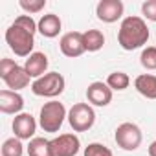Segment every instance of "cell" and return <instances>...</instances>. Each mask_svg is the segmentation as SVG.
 <instances>
[{"label":"cell","mask_w":156,"mask_h":156,"mask_svg":"<svg viewBox=\"0 0 156 156\" xmlns=\"http://www.w3.org/2000/svg\"><path fill=\"white\" fill-rule=\"evenodd\" d=\"M83 42L87 51H99L105 44V35L99 30H88L83 33Z\"/></svg>","instance_id":"17"},{"label":"cell","mask_w":156,"mask_h":156,"mask_svg":"<svg viewBox=\"0 0 156 156\" xmlns=\"http://www.w3.org/2000/svg\"><path fill=\"white\" fill-rule=\"evenodd\" d=\"M59 48L62 51V55L70 57V59H75L83 55L87 50H85V42H83V33L79 31H68L61 37L59 41Z\"/></svg>","instance_id":"9"},{"label":"cell","mask_w":156,"mask_h":156,"mask_svg":"<svg viewBox=\"0 0 156 156\" xmlns=\"http://www.w3.org/2000/svg\"><path fill=\"white\" fill-rule=\"evenodd\" d=\"M141 13L151 22H156V0H147L141 4Z\"/></svg>","instance_id":"24"},{"label":"cell","mask_w":156,"mask_h":156,"mask_svg":"<svg viewBox=\"0 0 156 156\" xmlns=\"http://www.w3.org/2000/svg\"><path fill=\"white\" fill-rule=\"evenodd\" d=\"M123 9H125V6H123L121 0H101L96 8V15L101 22L112 24V22L121 19Z\"/></svg>","instance_id":"10"},{"label":"cell","mask_w":156,"mask_h":156,"mask_svg":"<svg viewBox=\"0 0 156 156\" xmlns=\"http://www.w3.org/2000/svg\"><path fill=\"white\" fill-rule=\"evenodd\" d=\"M24 108V98L13 90H0V110L4 114H20Z\"/></svg>","instance_id":"13"},{"label":"cell","mask_w":156,"mask_h":156,"mask_svg":"<svg viewBox=\"0 0 156 156\" xmlns=\"http://www.w3.org/2000/svg\"><path fill=\"white\" fill-rule=\"evenodd\" d=\"M24 154V145L22 140L19 138H8L2 143V156H22Z\"/></svg>","instance_id":"20"},{"label":"cell","mask_w":156,"mask_h":156,"mask_svg":"<svg viewBox=\"0 0 156 156\" xmlns=\"http://www.w3.org/2000/svg\"><path fill=\"white\" fill-rule=\"evenodd\" d=\"M64 118H68V112L62 103L59 101H48L42 105L39 114V125L44 132H59V129L64 123Z\"/></svg>","instance_id":"4"},{"label":"cell","mask_w":156,"mask_h":156,"mask_svg":"<svg viewBox=\"0 0 156 156\" xmlns=\"http://www.w3.org/2000/svg\"><path fill=\"white\" fill-rule=\"evenodd\" d=\"M37 130V121L31 114L28 112H20L15 116L13 119V132L15 138L19 140H33V134Z\"/></svg>","instance_id":"11"},{"label":"cell","mask_w":156,"mask_h":156,"mask_svg":"<svg viewBox=\"0 0 156 156\" xmlns=\"http://www.w3.org/2000/svg\"><path fill=\"white\" fill-rule=\"evenodd\" d=\"M35 31H39V28L37 22L31 19V15H20L6 30V42L15 55L30 57L35 46V37H33Z\"/></svg>","instance_id":"1"},{"label":"cell","mask_w":156,"mask_h":156,"mask_svg":"<svg viewBox=\"0 0 156 156\" xmlns=\"http://www.w3.org/2000/svg\"><path fill=\"white\" fill-rule=\"evenodd\" d=\"M68 123L75 132H87L96 123V112L88 103H75L68 110Z\"/></svg>","instance_id":"6"},{"label":"cell","mask_w":156,"mask_h":156,"mask_svg":"<svg viewBox=\"0 0 156 156\" xmlns=\"http://www.w3.org/2000/svg\"><path fill=\"white\" fill-rule=\"evenodd\" d=\"M87 99L90 105L96 107H107L112 101V90L107 83L103 81H94L92 85H88L87 88Z\"/></svg>","instance_id":"12"},{"label":"cell","mask_w":156,"mask_h":156,"mask_svg":"<svg viewBox=\"0 0 156 156\" xmlns=\"http://www.w3.org/2000/svg\"><path fill=\"white\" fill-rule=\"evenodd\" d=\"M134 88L147 99H156V75L141 73L134 79Z\"/></svg>","instance_id":"16"},{"label":"cell","mask_w":156,"mask_h":156,"mask_svg":"<svg viewBox=\"0 0 156 156\" xmlns=\"http://www.w3.org/2000/svg\"><path fill=\"white\" fill-rule=\"evenodd\" d=\"M37 28L41 31L42 37L46 39H53L61 33V28H62V22L61 19L55 15V13H48V15H42L41 20L37 22Z\"/></svg>","instance_id":"15"},{"label":"cell","mask_w":156,"mask_h":156,"mask_svg":"<svg viewBox=\"0 0 156 156\" xmlns=\"http://www.w3.org/2000/svg\"><path fill=\"white\" fill-rule=\"evenodd\" d=\"M85 156H114V154L103 143H88V147H85Z\"/></svg>","instance_id":"23"},{"label":"cell","mask_w":156,"mask_h":156,"mask_svg":"<svg viewBox=\"0 0 156 156\" xmlns=\"http://www.w3.org/2000/svg\"><path fill=\"white\" fill-rule=\"evenodd\" d=\"M149 156H156V140L149 145Z\"/></svg>","instance_id":"25"},{"label":"cell","mask_w":156,"mask_h":156,"mask_svg":"<svg viewBox=\"0 0 156 156\" xmlns=\"http://www.w3.org/2000/svg\"><path fill=\"white\" fill-rule=\"evenodd\" d=\"M149 41V28L141 17L130 15L121 20L119 31H118V42L123 50L132 51L147 44Z\"/></svg>","instance_id":"2"},{"label":"cell","mask_w":156,"mask_h":156,"mask_svg":"<svg viewBox=\"0 0 156 156\" xmlns=\"http://www.w3.org/2000/svg\"><path fill=\"white\" fill-rule=\"evenodd\" d=\"M0 77L6 83L8 90L19 92L30 85L31 77L28 75L24 66H19L13 59H2L0 61Z\"/></svg>","instance_id":"3"},{"label":"cell","mask_w":156,"mask_h":156,"mask_svg":"<svg viewBox=\"0 0 156 156\" xmlns=\"http://www.w3.org/2000/svg\"><path fill=\"white\" fill-rule=\"evenodd\" d=\"M140 62L147 70H156V46H147L140 55Z\"/></svg>","instance_id":"21"},{"label":"cell","mask_w":156,"mask_h":156,"mask_svg":"<svg viewBox=\"0 0 156 156\" xmlns=\"http://www.w3.org/2000/svg\"><path fill=\"white\" fill-rule=\"evenodd\" d=\"M19 6L26 11V15H33L46 8V0H20Z\"/></svg>","instance_id":"22"},{"label":"cell","mask_w":156,"mask_h":156,"mask_svg":"<svg viewBox=\"0 0 156 156\" xmlns=\"http://www.w3.org/2000/svg\"><path fill=\"white\" fill-rule=\"evenodd\" d=\"M64 77L59 72H48L31 83V92L41 98H57L64 92Z\"/></svg>","instance_id":"5"},{"label":"cell","mask_w":156,"mask_h":156,"mask_svg":"<svg viewBox=\"0 0 156 156\" xmlns=\"http://www.w3.org/2000/svg\"><path fill=\"white\" fill-rule=\"evenodd\" d=\"M24 68H26L28 75L33 77V79L42 77V75L46 73V68H48V57H46V53H42V51H33V53L26 59Z\"/></svg>","instance_id":"14"},{"label":"cell","mask_w":156,"mask_h":156,"mask_svg":"<svg viewBox=\"0 0 156 156\" xmlns=\"http://www.w3.org/2000/svg\"><path fill=\"white\" fill-rule=\"evenodd\" d=\"M51 156H75L81 149V141L75 134H61L50 140Z\"/></svg>","instance_id":"8"},{"label":"cell","mask_w":156,"mask_h":156,"mask_svg":"<svg viewBox=\"0 0 156 156\" xmlns=\"http://www.w3.org/2000/svg\"><path fill=\"white\" fill-rule=\"evenodd\" d=\"M107 85L110 87V90L121 92V90L129 88V85H130V77H129L125 72H112V73L107 77Z\"/></svg>","instance_id":"19"},{"label":"cell","mask_w":156,"mask_h":156,"mask_svg":"<svg viewBox=\"0 0 156 156\" xmlns=\"http://www.w3.org/2000/svg\"><path fill=\"white\" fill-rule=\"evenodd\" d=\"M114 140H116L118 147H121L123 151H136L141 145L143 134H141V130H140V127L136 123H129L127 121V123H121L116 129Z\"/></svg>","instance_id":"7"},{"label":"cell","mask_w":156,"mask_h":156,"mask_svg":"<svg viewBox=\"0 0 156 156\" xmlns=\"http://www.w3.org/2000/svg\"><path fill=\"white\" fill-rule=\"evenodd\" d=\"M28 154L30 156H51L50 140H46V138H33V140H30Z\"/></svg>","instance_id":"18"}]
</instances>
